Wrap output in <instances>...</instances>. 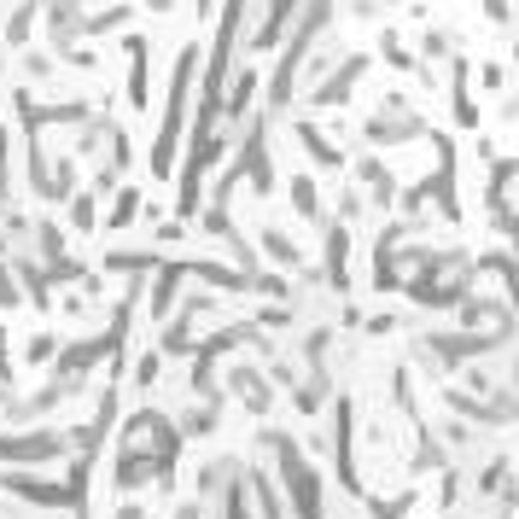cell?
<instances>
[{
	"label": "cell",
	"mask_w": 519,
	"mask_h": 519,
	"mask_svg": "<svg viewBox=\"0 0 519 519\" xmlns=\"http://www.w3.org/2000/svg\"><path fill=\"white\" fill-rule=\"evenodd\" d=\"M111 519H146V508H140V502H117V508H111Z\"/></svg>",
	"instance_id": "cell-52"
},
{
	"label": "cell",
	"mask_w": 519,
	"mask_h": 519,
	"mask_svg": "<svg viewBox=\"0 0 519 519\" xmlns=\"http://www.w3.org/2000/svg\"><path fill=\"white\" fill-rule=\"evenodd\" d=\"M12 111H18L24 135H41L47 123H70V129H82V123L94 117V100H35L30 88H12Z\"/></svg>",
	"instance_id": "cell-6"
},
{
	"label": "cell",
	"mask_w": 519,
	"mask_h": 519,
	"mask_svg": "<svg viewBox=\"0 0 519 519\" xmlns=\"http://www.w3.org/2000/svg\"><path fill=\"white\" fill-rule=\"evenodd\" d=\"M181 234H187V222H158V228H152V240L158 245H175Z\"/></svg>",
	"instance_id": "cell-49"
},
{
	"label": "cell",
	"mask_w": 519,
	"mask_h": 519,
	"mask_svg": "<svg viewBox=\"0 0 519 519\" xmlns=\"http://www.w3.org/2000/svg\"><path fill=\"white\" fill-rule=\"evenodd\" d=\"M420 135H432V123H426V117H380V111H374V117H368V123H362V140H368V146H374V152H380V146H409V140H420Z\"/></svg>",
	"instance_id": "cell-14"
},
{
	"label": "cell",
	"mask_w": 519,
	"mask_h": 519,
	"mask_svg": "<svg viewBox=\"0 0 519 519\" xmlns=\"http://www.w3.org/2000/svg\"><path fill=\"white\" fill-rule=\"evenodd\" d=\"M59 455H70L65 426H18V432H0V473H35V467H47Z\"/></svg>",
	"instance_id": "cell-3"
},
{
	"label": "cell",
	"mask_w": 519,
	"mask_h": 519,
	"mask_svg": "<svg viewBox=\"0 0 519 519\" xmlns=\"http://www.w3.org/2000/svg\"><path fill=\"white\" fill-rule=\"evenodd\" d=\"M47 53H53V65H76V70H94V65H100V53H94V47H82V41L47 47Z\"/></svg>",
	"instance_id": "cell-39"
},
{
	"label": "cell",
	"mask_w": 519,
	"mask_h": 519,
	"mask_svg": "<svg viewBox=\"0 0 519 519\" xmlns=\"http://www.w3.org/2000/svg\"><path fill=\"white\" fill-rule=\"evenodd\" d=\"M41 18H47V47L82 41V30H88V6H82V0H47Z\"/></svg>",
	"instance_id": "cell-17"
},
{
	"label": "cell",
	"mask_w": 519,
	"mask_h": 519,
	"mask_svg": "<svg viewBox=\"0 0 519 519\" xmlns=\"http://www.w3.org/2000/svg\"><path fill=\"white\" fill-rule=\"evenodd\" d=\"M129 105L152 111V41L129 35Z\"/></svg>",
	"instance_id": "cell-20"
},
{
	"label": "cell",
	"mask_w": 519,
	"mask_h": 519,
	"mask_svg": "<svg viewBox=\"0 0 519 519\" xmlns=\"http://www.w3.org/2000/svg\"><path fill=\"white\" fill-rule=\"evenodd\" d=\"M479 12L490 24H514V0H479Z\"/></svg>",
	"instance_id": "cell-47"
},
{
	"label": "cell",
	"mask_w": 519,
	"mask_h": 519,
	"mask_svg": "<svg viewBox=\"0 0 519 519\" xmlns=\"http://www.w3.org/2000/svg\"><path fill=\"white\" fill-rule=\"evenodd\" d=\"M222 397H234V403H245V415L269 420L275 415V385H269V374L257 368V362H245V356H234L228 368H222Z\"/></svg>",
	"instance_id": "cell-7"
},
{
	"label": "cell",
	"mask_w": 519,
	"mask_h": 519,
	"mask_svg": "<svg viewBox=\"0 0 519 519\" xmlns=\"http://www.w3.org/2000/svg\"><path fill=\"white\" fill-rule=\"evenodd\" d=\"M298 6H304V0H269V12H263V24H257V41H245V47H280V35L298 18Z\"/></svg>",
	"instance_id": "cell-28"
},
{
	"label": "cell",
	"mask_w": 519,
	"mask_h": 519,
	"mask_svg": "<svg viewBox=\"0 0 519 519\" xmlns=\"http://www.w3.org/2000/svg\"><path fill=\"white\" fill-rule=\"evenodd\" d=\"M269 129H275V123H269L263 111H251V117H245V140H240V152H234V164L245 170V181H251L257 199L275 193V152H269L275 135H269Z\"/></svg>",
	"instance_id": "cell-5"
},
{
	"label": "cell",
	"mask_w": 519,
	"mask_h": 519,
	"mask_svg": "<svg viewBox=\"0 0 519 519\" xmlns=\"http://www.w3.org/2000/svg\"><path fill=\"white\" fill-rule=\"evenodd\" d=\"M257 455H275V490H280V502H292L286 514L292 519H327V508H321V479H315V467L304 461V450L292 444V432L263 426V432H257Z\"/></svg>",
	"instance_id": "cell-2"
},
{
	"label": "cell",
	"mask_w": 519,
	"mask_h": 519,
	"mask_svg": "<svg viewBox=\"0 0 519 519\" xmlns=\"http://www.w3.org/2000/svg\"><path fill=\"white\" fill-rule=\"evenodd\" d=\"M129 24V6H111V12H88V30L82 35H111V30H123Z\"/></svg>",
	"instance_id": "cell-43"
},
{
	"label": "cell",
	"mask_w": 519,
	"mask_h": 519,
	"mask_svg": "<svg viewBox=\"0 0 519 519\" xmlns=\"http://www.w3.org/2000/svg\"><path fill=\"white\" fill-rule=\"evenodd\" d=\"M199 339H205V327L199 321H187V315H170L164 327H158V356H187V350H199Z\"/></svg>",
	"instance_id": "cell-23"
},
{
	"label": "cell",
	"mask_w": 519,
	"mask_h": 519,
	"mask_svg": "<svg viewBox=\"0 0 519 519\" xmlns=\"http://www.w3.org/2000/svg\"><path fill=\"white\" fill-rule=\"evenodd\" d=\"M245 467H251L245 455H210V461H199V473H193V502H199L205 514H216L222 496L245 485Z\"/></svg>",
	"instance_id": "cell-10"
},
{
	"label": "cell",
	"mask_w": 519,
	"mask_h": 519,
	"mask_svg": "<svg viewBox=\"0 0 519 519\" xmlns=\"http://www.w3.org/2000/svg\"><path fill=\"white\" fill-rule=\"evenodd\" d=\"M216 426H222V409H210V403H193V409L181 415V426H175V432H181V438H210Z\"/></svg>",
	"instance_id": "cell-35"
},
{
	"label": "cell",
	"mask_w": 519,
	"mask_h": 519,
	"mask_svg": "<svg viewBox=\"0 0 519 519\" xmlns=\"http://www.w3.org/2000/svg\"><path fill=\"white\" fill-rule=\"evenodd\" d=\"M0 490H6V496H18V502L47 508V514H70V496H65L59 479H41V473H0Z\"/></svg>",
	"instance_id": "cell-13"
},
{
	"label": "cell",
	"mask_w": 519,
	"mask_h": 519,
	"mask_svg": "<svg viewBox=\"0 0 519 519\" xmlns=\"http://www.w3.org/2000/svg\"><path fill=\"white\" fill-rule=\"evenodd\" d=\"M35 24H41V6H35V0H12V12L0 18V47H6L12 59H18V53H30Z\"/></svg>",
	"instance_id": "cell-18"
},
{
	"label": "cell",
	"mask_w": 519,
	"mask_h": 519,
	"mask_svg": "<svg viewBox=\"0 0 519 519\" xmlns=\"http://www.w3.org/2000/svg\"><path fill=\"white\" fill-rule=\"evenodd\" d=\"M450 105L461 129H479V100H473V65L467 59H450Z\"/></svg>",
	"instance_id": "cell-21"
},
{
	"label": "cell",
	"mask_w": 519,
	"mask_h": 519,
	"mask_svg": "<svg viewBox=\"0 0 519 519\" xmlns=\"http://www.w3.org/2000/svg\"><path fill=\"white\" fill-rule=\"evenodd\" d=\"M18 210V187H12V135H6V123H0V222Z\"/></svg>",
	"instance_id": "cell-32"
},
{
	"label": "cell",
	"mask_w": 519,
	"mask_h": 519,
	"mask_svg": "<svg viewBox=\"0 0 519 519\" xmlns=\"http://www.w3.org/2000/svg\"><path fill=\"white\" fill-rule=\"evenodd\" d=\"M123 6H129V0H123Z\"/></svg>",
	"instance_id": "cell-57"
},
{
	"label": "cell",
	"mask_w": 519,
	"mask_h": 519,
	"mask_svg": "<svg viewBox=\"0 0 519 519\" xmlns=\"http://www.w3.org/2000/svg\"><path fill=\"white\" fill-rule=\"evenodd\" d=\"M502 123H519V88L508 94V100H502Z\"/></svg>",
	"instance_id": "cell-53"
},
{
	"label": "cell",
	"mask_w": 519,
	"mask_h": 519,
	"mask_svg": "<svg viewBox=\"0 0 519 519\" xmlns=\"http://www.w3.org/2000/svg\"><path fill=\"white\" fill-rule=\"evenodd\" d=\"M432 146H438V170L420 175L415 193H420V205H432L444 222H455V216H461V199H455V140L432 129Z\"/></svg>",
	"instance_id": "cell-8"
},
{
	"label": "cell",
	"mask_w": 519,
	"mask_h": 519,
	"mask_svg": "<svg viewBox=\"0 0 519 519\" xmlns=\"http://www.w3.org/2000/svg\"><path fill=\"white\" fill-rule=\"evenodd\" d=\"M420 496L415 490H391V496H368V519H409Z\"/></svg>",
	"instance_id": "cell-34"
},
{
	"label": "cell",
	"mask_w": 519,
	"mask_h": 519,
	"mask_svg": "<svg viewBox=\"0 0 519 519\" xmlns=\"http://www.w3.org/2000/svg\"><path fill=\"white\" fill-rule=\"evenodd\" d=\"M18 65H24V76H30V82H47V76L59 70V65H53V53H35V47H30V53H18Z\"/></svg>",
	"instance_id": "cell-44"
},
{
	"label": "cell",
	"mask_w": 519,
	"mask_h": 519,
	"mask_svg": "<svg viewBox=\"0 0 519 519\" xmlns=\"http://www.w3.org/2000/svg\"><path fill=\"white\" fill-rule=\"evenodd\" d=\"M187 6H193V12H210V6H216V0H187Z\"/></svg>",
	"instance_id": "cell-54"
},
{
	"label": "cell",
	"mask_w": 519,
	"mask_h": 519,
	"mask_svg": "<svg viewBox=\"0 0 519 519\" xmlns=\"http://www.w3.org/2000/svg\"><path fill=\"white\" fill-rule=\"evenodd\" d=\"M12 280H18V298H30L35 310H53V286H47V269L41 263H6Z\"/></svg>",
	"instance_id": "cell-27"
},
{
	"label": "cell",
	"mask_w": 519,
	"mask_h": 519,
	"mask_svg": "<svg viewBox=\"0 0 519 519\" xmlns=\"http://www.w3.org/2000/svg\"><path fill=\"white\" fill-rule=\"evenodd\" d=\"M292 140L304 146V158H310L315 170H345V146H339V140H327V129H321V123H310V117H292Z\"/></svg>",
	"instance_id": "cell-15"
},
{
	"label": "cell",
	"mask_w": 519,
	"mask_h": 519,
	"mask_svg": "<svg viewBox=\"0 0 519 519\" xmlns=\"http://www.w3.org/2000/svg\"><path fill=\"white\" fill-rule=\"evenodd\" d=\"M450 53H455V30H444V24H438V30L420 35V65H426V70L438 65V59H450Z\"/></svg>",
	"instance_id": "cell-36"
},
{
	"label": "cell",
	"mask_w": 519,
	"mask_h": 519,
	"mask_svg": "<svg viewBox=\"0 0 519 519\" xmlns=\"http://www.w3.org/2000/svg\"><path fill=\"white\" fill-rule=\"evenodd\" d=\"M479 269H496V275H502V286H508V310H514V304H519V257L496 251V257H485Z\"/></svg>",
	"instance_id": "cell-37"
},
{
	"label": "cell",
	"mask_w": 519,
	"mask_h": 519,
	"mask_svg": "<svg viewBox=\"0 0 519 519\" xmlns=\"http://www.w3.org/2000/svg\"><path fill=\"white\" fill-rule=\"evenodd\" d=\"M362 327H368V333H397V315H368Z\"/></svg>",
	"instance_id": "cell-51"
},
{
	"label": "cell",
	"mask_w": 519,
	"mask_h": 519,
	"mask_svg": "<svg viewBox=\"0 0 519 519\" xmlns=\"http://www.w3.org/2000/svg\"><path fill=\"white\" fill-rule=\"evenodd\" d=\"M479 82H485V94H502V82H508V70H502V65H479Z\"/></svg>",
	"instance_id": "cell-48"
},
{
	"label": "cell",
	"mask_w": 519,
	"mask_h": 519,
	"mask_svg": "<svg viewBox=\"0 0 519 519\" xmlns=\"http://www.w3.org/2000/svg\"><path fill=\"white\" fill-rule=\"evenodd\" d=\"M140 210H146V193H140L135 181H123V187L111 193V210H105V234H123V228H135Z\"/></svg>",
	"instance_id": "cell-26"
},
{
	"label": "cell",
	"mask_w": 519,
	"mask_h": 519,
	"mask_svg": "<svg viewBox=\"0 0 519 519\" xmlns=\"http://www.w3.org/2000/svg\"><path fill=\"white\" fill-rule=\"evenodd\" d=\"M257 88H263V76H257L251 65H240L234 76H228V88H222V123H228V129L257 111Z\"/></svg>",
	"instance_id": "cell-16"
},
{
	"label": "cell",
	"mask_w": 519,
	"mask_h": 519,
	"mask_svg": "<svg viewBox=\"0 0 519 519\" xmlns=\"http://www.w3.org/2000/svg\"><path fill=\"white\" fill-rule=\"evenodd\" d=\"M327 455H333L339 490L362 496V473H356V403H350L345 391L327 403Z\"/></svg>",
	"instance_id": "cell-4"
},
{
	"label": "cell",
	"mask_w": 519,
	"mask_h": 519,
	"mask_svg": "<svg viewBox=\"0 0 519 519\" xmlns=\"http://www.w3.org/2000/svg\"><path fill=\"white\" fill-rule=\"evenodd\" d=\"M409 467H415L420 479H426V473H444V467H455L450 450L438 444V432H432L426 420H415V461H409Z\"/></svg>",
	"instance_id": "cell-25"
},
{
	"label": "cell",
	"mask_w": 519,
	"mask_h": 519,
	"mask_svg": "<svg viewBox=\"0 0 519 519\" xmlns=\"http://www.w3.org/2000/svg\"><path fill=\"white\" fill-rule=\"evenodd\" d=\"M391 403H397L409 420H420L415 415V380H409V368H391Z\"/></svg>",
	"instance_id": "cell-40"
},
{
	"label": "cell",
	"mask_w": 519,
	"mask_h": 519,
	"mask_svg": "<svg viewBox=\"0 0 519 519\" xmlns=\"http://www.w3.org/2000/svg\"><path fill=\"white\" fill-rule=\"evenodd\" d=\"M53 356H59V333L47 327V333H35V339H30V350H24V362H30V368H47Z\"/></svg>",
	"instance_id": "cell-41"
},
{
	"label": "cell",
	"mask_w": 519,
	"mask_h": 519,
	"mask_svg": "<svg viewBox=\"0 0 519 519\" xmlns=\"http://www.w3.org/2000/svg\"><path fill=\"white\" fill-rule=\"evenodd\" d=\"M164 257H158V245H140V251H105V275H129V280H152Z\"/></svg>",
	"instance_id": "cell-24"
},
{
	"label": "cell",
	"mask_w": 519,
	"mask_h": 519,
	"mask_svg": "<svg viewBox=\"0 0 519 519\" xmlns=\"http://www.w3.org/2000/svg\"><path fill=\"white\" fill-rule=\"evenodd\" d=\"M292 210H298L304 222H321V187H315V175H310V170L292 175Z\"/></svg>",
	"instance_id": "cell-30"
},
{
	"label": "cell",
	"mask_w": 519,
	"mask_h": 519,
	"mask_svg": "<svg viewBox=\"0 0 519 519\" xmlns=\"http://www.w3.org/2000/svg\"><path fill=\"white\" fill-rule=\"evenodd\" d=\"M65 222H70V234H94V228H100V199H94L88 187H76L65 199Z\"/></svg>",
	"instance_id": "cell-29"
},
{
	"label": "cell",
	"mask_w": 519,
	"mask_h": 519,
	"mask_svg": "<svg viewBox=\"0 0 519 519\" xmlns=\"http://www.w3.org/2000/svg\"><path fill=\"white\" fill-rule=\"evenodd\" d=\"M251 245H257V251L269 257V263H275V275H292V269H304V251H298V240H292V234H286L280 222H263Z\"/></svg>",
	"instance_id": "cell-19"
},
{
	"label": "cell",
	"mask_w": 519,
	"mask_h": 519,
	"mask_svg": "<svg viewBox=\"0 0 519 519\" xmlns=\"http://www.w3.org/2000/svg\"><path fill=\"white\" fill-rule=\"evenodd\" d=\"M193 94H199V41H181L170 70V94H164V123H158V140H152V175L158 181L175 175L181 140H187V123H193Z\"/></svg>",
	"instance_id": "cell-1"
},
{
	"label": "cell",
	"mask_w": 519,
	"mask_h": 519,
	"mask_svg": "<svg viewBox=\"0 0 519 519\" xmlns=\"http://www.w3.org/2000/svg\"><path fill=\"white\" fill-rule=\"evenodd\" d=\"M158 374H164V356L146 345V350L135 356V385H140V391H152V385H158Z\"/></svg>",
	"instance_id": "cell-42"
},
{
	"label": "cell",
	"mask_w": 519,
	"mask_h": 519,
	"mask_svg": "<svg viewBox=\"0 0 519 519\" xmlns=\"http://www.w3.org/2000/svg\"><path fill=\"white\" fill-rule=\"evenodd\" d=\"M181 292H187V263L181 257H164L158 269H152V298H146V321L152 327H164L181 304Z\"/></svg>",
	"instance_id": "cell-11"
},
{
	"label": "cell",
	"mask_w": 519,
	"mask_h": 519,
	"mask_svg": "<svg viewBox=\"0 0 519 519\" xmlns=\"http://www.w3.org/2000/svg\"><path fill=\"white\" fill-rule=\"evenodd\" d=\"M170 519H210L205 508H199V502H193V496H187V502H175V514Z\"/></svg>",
	"instance_id": "cell-50"
},
{
	"label": "cell",
	"mask_w": 519,
	"mask_h": 519,
	"mask_svg": "<svg viewBox=\"0 0 519 519\" xmlns=\"http://www.w3.org/2000/svg\"><path fill=\"white\" fill-rule=\"evenodd\" d=\"M356 193H362V205H368V210H380V216H385V210L397 205L403 187H397V170H391L385 158L368 152V158H356Z\"/></svg>",
	"instance_id": "cell-12"
},
{
	"label": "cell",
	"mask_w": 519,
	"mask_h": 519,
	"mask_svg": "<svg viewBox=\"0 0 519 519\" xmlns=\"http://www.w3.org/2000/svg\"><path fill=\"white\" fill-rule=\"evenodd\" d=\"M100 164L117 175V181H123V170L135 164V140H129V129H123V123L111 129V140H105V158H100Z\"/></svg>",
	"instance_id": "cell-31"
},
{
	"label": "cell",
	"mask_w": 519,
	"mask_h": 519,
	"mask_svg": "<svg viewBox=\"0 0 519 519\" xmlns=\"http://www.w3.org/2000/svg\"><path fill=\"white\" fill-rule=\"evenodd\" d=\"M508 53H514V65H519V41H514V47H508Z\"/></svg>",
	"instance_id": "cell-55"
},
{
	"label": "cell",
	"mask_w": 519,
	"mask_h": 519,
	"mask_svg": "<svg viewBox=\"0 0 519 519\" xmlns=\"http://www.w3.org/2000/svg\"><path fill=\"white\" fill-rule=\"evenodd\" d=\"M362 216H368V205H362L356 181H339V193H333V222H339V228H356Z\"/></svg>",
	"instance_id": "cell-33"
},
{
	"label": "cell",
	"mask_w": 519,
	"mask_h": 519,
	"mask_svg": "<svg viewBox=\"0 0 519 519\" xmlns=\"http://www.w3.org/2000/svg\"><path fill=\"white\" fill-rule=\"evenodd\" d=\"M18 304H24V298H18V280H12V269H6V263H0V310L12 315Z\"/></svg>",
	"instance_id": "cell-46"
},
{
	"label": "cell",
	"mask_w": 519,
	"mask_h": 519,
	"mask_svg": "<svg viewBox=\"0 0 519 519\" xmlns=\"http://www.w3.org/2000/svg\"><path fill=\"white\" fill-rule=\"evenodd\" d=\"M59 257H65V228H59V216H35L30 222V263L53 269Z\"/></svg>",
	"instance_id": "cell-22"
},
{
	"label": "cell",
	"mask_w": 519,
	"mask_h": 519,
	"mask_svg": "<svg viewBox=\"0 0 519 519\" xmlns=\"http://www.w3.org/2000/svg\"><path fill=\"white\" fill-rule=\"evenodd\" d=\"M368 65H374L368 53H345V59L327 70L315 88H304V105H310V111H345L350 94H356V82L368 76Z\"/></svg>",
	"instance_id": "cell-9"
},
{
	"label": "cell",
	"mask_w": 519,
	"mask_h": 519,
	"mask_svg": "<svg viewBox=\"0 0 519 519\" xmlns=\"http://www.w3.org/2000/svg\"><path fill=\"white\" fill-rule=\"evenodd\" d=\"M380 59H385V65H397V70H420V59L403 47V35H397V30L380 35Z\"/></svg>",
	"instance_id": "cell-38"
},
{
	"label": "cell",
	"mask_w": 519,
	"mask_h": 519,
	"mask_svg": "<svg viewBox=\"0 0 519 519\" xmlns=\"http://www.w3.org/2000/svg\"><path fill=\"white\" fill-rule=\"evenodd\" d=\"M496 228L508 240V257H519V210H496Z\"/></svg>",
	"instance_id": "cell-45"
},
{
	"label": "cell",
	"mask_w": 519,
	"mask_h": 519,
	"mask_svg": "<svg viewBox=\"0 0 519 519\" xmlns=\"http://www.w3.org/2000/svg\"><path fill=\"white\" fill-rule=\"evenodd\" d=\"M0 350H6V327H0Z\"/></svg>",
	"instance_id": "cell-56"
}]
</instances>
